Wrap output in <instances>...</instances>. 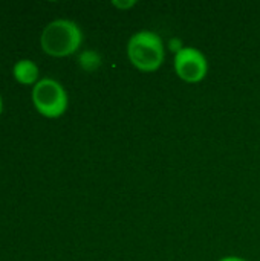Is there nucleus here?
I'll return each instance as SVG.
<instances>
[{
	"mask_svg": "<svg viewBox=\"0 0 260 261\" xmlns=\"http://www.w3.org/2000/svg\"><path fill=\"white\" fill-rule=\"evenodd\" d=\"M127 57L141 72H156L166 60V47L159 34L153 31L135 32L127 43Z\"/></svg>",
	"mask_w": 260,
	"mask_h": 261,
	"instance_id": "1",
	"label": "nucleus"
},
{
	"mask_svg": "<svg viewBox=\"0 0 260 261\" xmlns=\"http://www.w3.org/2000/svg\"><path fill=\"white\" fill-rule=\"evenodd\" d=\"M40 43L46 54L54 57H66L80 49L83 43V31L72 20L57 18L44 26Z\"/></svg>",
	"mask_w": 260,
	"mask_h": 261,
	"instance_id": "2",
	"label": "nucleus"
},
{
	"mask_svg": "<svg viewBox=\"0 0 260 261\" xmlns=\"http://www.w3.org/2000/svg\"><path fill=\"white\" fill-rule=\"evenodd\" d=\"M32 102L41 115L58 118L67 109V93L58 81L43 78L32 89Z\"/></svg>",
	"mask_w": 260,
	"mask_h": 261,
	"instance_id": "3",
	"label": "nucleus"
},
{
	"mask_svg": "<svg viewBox=\"0 0 260 261\" xmlns=\"http://www.w3.org/2000/svg\"><path fill=\"white\" fill-rule=\"evenodd\" d=\"M173 66L176 75L188 84L201 83L208 73L207 57L193 46H184L179 52H176Z\"/></svg>",
	"mask_w": 260,
	"mask_h": 261,
	"instance_id": "4",
	"label": "nucleus"
},
{
	"mask_svg": "<svg viewBox=\"0 0 260 261\" xmlns=\"http://www.w3.org/2000/svg\"><path fill=\"white\" fill-rule=\"evenodd\" d=\"M14 76L21 84H32L38 76V67L28 58L20 60L14 64Z\"/></svg>",
	"mask_w": 260,
	"mask_h": 261,
	"instance_id": "5",
	"label": "nucleus"
},
{
	"mask_svg": "<svg viewBox=\"0 0 260 261\" xmlns=\"http://www.w3.org/2000/svg\"><path fill=\"white\" fill-rule=\"evenodd\" d=\"M78 61H80V66L87 70V72H92L95 69L100 67L101 64V57L95 52V50H84L80 57H78Z\"/></svg>",
	"mask_w": 260,
	"mask_h": 261,
	"instance_id": "6",
	"label": "nucleus"
},
{
	"mask_svg": "<svg viewBox=\"0 0 260 261\" xmlns=\"http://www.w3.org/2000/svg\"><path fill=\"white\" fill-rule=\"evenodd\" d=\"M112 5H113L115 8L121 9V11H127V9L133 8V6L136 5V2H135V0H124V2H123V0H113Z\"/></svg>",
	"mask_w": 260,
	"mask_h": 261,
	"instance_id": "7",
	"label": "nucleus"
},
{
	"mask_svg": "<svg viewBox=\"0 0 260 261\" xmlns=\"http://www.w3.org/2000/svg\"><path fill=\"white\" fill-rule=\"evenodd\" d=\"M219 261H247L245 258H242V257H234V255H228V257H224V258H221Z\"/></svg>",
	"mask_w": 260,
	"mask_h": 261,
	"instance_id": "8",
	"label": "nucleus"
},
{
	"mask_svg": "<svg viewBox=\"0 0 260 261\" xmlns=\"http://www.w3.org/2000/svg\"><path fill=\"white\" fill-rule=\"evenodd\" d=\"M0 112H2V98H0Z\"/></svg>",
	"mask_w": 260,
	"mask_h": 261,
	"instance_id": "9",
	"label": "nucleus"
}]
</instances>
